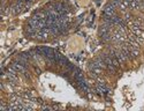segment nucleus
Instances as JSON below:
<instances>
[{
  "mask_svg": "<svg viewBox=\"0 0 144 111\" xmlns=\"http://www.w3.org/2000/svg\"><path fill=\"white\" fill-rule=\"evenodd\" d=\"M104 15H107V16L117 15V13H115V7L111 2H108V4L104 7Z\"/></svg>",
  "mask_w": 144,
  "mask_h": 111,
  "instance_id": "nucleus-1",
  "label": "nucleus"
},
{
  "mask_svg": "<svg viewBox=\"0 0 144 111\" xmlns=\"http://www.w3.org/2000/svg\"><path fill=\"white\" fill-rule=\"evenodd\" d=\"M136 1H142V0H136Z\"/></svg>",
  "mask_w": 144,
  "mask_h": 111,
  "instance_id": "nucleus-2",
  "label": "nucleus"
}]
</instances>
